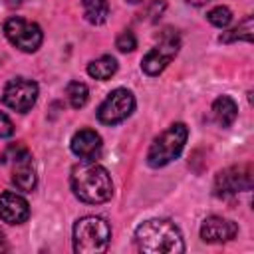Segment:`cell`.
<instances>
[{
  "instance_id": "cell-1",
  "label": "cell",
  "mask_w": 254,
  "mask_h": 254,
  "mask_svg": "<svg viewBox=\"0 0 254 254\" xmlns=\"http://www.w3.org/2000/svg\"><path fill=\"white\" fill-rule=\"evenodd\" d=\"M135 242L147 254H179L185 252V242L179 226L167 218H151L137 226Z\"/></svg>"
},
{
  "instance_id": "cell-2",
  "label": "cell",
  "mask_w": 254,
  "mask_h": 254,
  "mask_svg": "<svg viewBox=\"0 0 254 254\" xmlns=\"http://www.w3.org/2000/svg\"><path fill=\"white\" fill-rule=\"evenodd\" d=\"M71 190L79 200H83L87 204H99V202H105L111 198L113 183H111L107 169H103L97 163L87 161V163L73 167Z\"/></svg>"
},
{
  "instance_id": "cell-3",
  "label": "cell",
  "mask_w": 254,
  "mask_h": 254,
  "mask_svg": "<svg viewBox=\"0 0 254 254\" xmlns=\"http://www.w3.org/2000/svg\"><path fill=\"white\" fill-rule=\"evenodd\" d=\"M111 228L101 216H83L73 224V250L79 254L103 252L109 244Z\"/></svg>"
},
{
  "instance_id": "cell-4",
  "label": "cell",
  "mask_w": 254,
  "mask_h": 254,
  "mask_svg": "<svg viewBox=\"0 0 254 254\" xmlns=\"http://www.w3.org/2000/svg\"><path fill=\"white\" fill-rule=\"evenodd\" d=\"M189 129L185 123H173L169 129H165L159 137L153 139L149 151H147V163L153 169L169 165L173 159H177L187 143Z\"/></svg>"
},
{
  "instance_id": "cell-5",
  "label": "cell",
  "mask_w": 254,
  "mask_h": 254,
  "mask_svg": "<svg viewBox=\"0 0 254 254\" xmlns=\"http://www.w3.org/2000/svg\"><path fill=\"white\" fill-rule=\"evenodd\" d=\"M0 161L12 165V183L16 185V189L30 192V190L36 187V169H34V161H32L30 151H28L24 145H20V143L10 145V147L2 153Z\"/></svg>"
},
{
  "instance_id": "cell-6",
  "label": "cell",
  "mask_w": 254,
  "mask_h": 254,
  "mask_svg": "<svg viewBox=\"0 0 254 254\" xmlns=\"http://www.w3.org/2000/svg\"><path fill=\"white\" fill-rule=\"evenodd\" d=\"M179 48H181V38H179V34H177L175 30L167 28V30L161 34L159 44H157L153 50H149L147 56L143 58V62H141L143 71H145L147 75H159V73L169 65V62L177 56Z\"/></svg>"
},
{
  "instance_id": "cell-7",
  "label": "cell",
  "mask_w": 254,
  "mask_h": 254,
  "mask_svg": "<svg viewBox=\"0 0 254 254\" xmlns=\"http://www.w3.org/2000/svg\"><path fill=\"white\" fill-rule=\"evenodd\" d=\"M4 36L12 46H16L22 52H36L44 38L38 24L24 20L20 16H12L4 22Z\"/></svg>"
},
{
  "instance_id": "cell-8",
  "label": "cell",
  "mask_w": 254,
  "mask_h": 254,
  "mask_svg": "<svg viewBox=\"0 0 254 254\" xmlns=\"http://www.w3.org/2000/svg\"><path fill=\"white\" fill-rule=\"evenodd\" d=\"M135 109V97L129 89L125 87H117L113 89L105 101L99 105L97 109V119L105 125H115L121 123L123 119H127Z\"/></svg>"
},
{
  "instance_id": "cell-9",
  "label": "cell",
  "mask_w": 254,
  "mask_h": 254,
  "mask_svg": "<svg viewBox=\"0 0 254 254\" xmlns=\"http://www.w3.org/2000/svg\"><path fill=\"white\" fill-rule=\"evenodd\" d=\"M38 99V83L28 77H14L6 83L2 101L14 111L26 113Z\"/></svg>"
},
{
  "instance_id": "cell-10",
  "label": "cell",
  "mask_w": 254,
  "mask_h": 254,
  "mask_svg": "<svg viewBox=\"0 0 254 254\" xmlns=\"http://www.w3.org/2000/svg\"><path fill=\"white\" fill-rule=\"evenodd\" d=\"M252 189V169L250 165H236L220 171L214 179V194L216 196H232L240 190Z\"/></svg>"
},
{
  "instance_id": "cell-11",
  "label": "cell",
  "mask_w": 254,
  "mask_h": 254,
  "mask_svg": "<svg viewBox=\"0 0 254 254\" xmlns=\"http://www.w3.org/2000/svg\"><path fill=\"white\" fill-rule=\"evenodd\" d=\"M238 226L232 220H226L222 216H208L200 226V238L210 244H222L236 236Z\"/></svg>"
},
{
  "instance_id": "cell-12",
  "label": "cell",
  "mask_w": 254,
  "mask_h": 254,
  "mask_svg": "<svg viewBox=\"0 0 254 254\" xmlns=\"http://www.w3.org/2000/svg\"><path fill=\"white\" fill-rule=\"evenodd\" d=\"M30 216V206L24 196L16 192H2L0 194V218L8 224H20Z\"/></svg>"
},
{
  "instance_id": "cell-13",
  "label": "cell",
  "mask_w": 254,
  "mask_h": 254,
  "mask_svg": "<svg viewBox=\"0 0 254 254\" xmlns=\"http://www.w3.org/2000/svg\"><path fill=\"white\" fill-rule=\"evenodd\" d=\"M71 151L85 161H91L99 157L101 153V137L91 129H79L71 137Z\"/></svg>"
},
{
  "instance_id": "cell-14",
  "label": "cell",
  "mask_w": 254,
  "mask_h": 254,
  "mask_svg": "<svg viewBox=\"0 0 254 254\" xmlns=\"http://www.w3.org/2000/svg\"><path fill=\"white\" fill-rule=\"evenodd\" d=\"M212 115H214V119H216L218 125L230 127V125L234 123L236 115H238V107H236V103H234L232 97L220 95V97H216L214 103H212Z\"/></svg>"
},
{
  "instance_id": "cell-15",
  "label": "cell",
  "mask_w": 254,
  "mask_h": 254,
  "mask_svg": "<svg viewBox=\"0 0 254 254\" xmlns=\"http://www.w3.org/2000/svg\"><path fill=\"white\" fill-rule=\"evenodd\" d=\"M83 6V16L89 24H103L109 16V4L107 0H81Z\"/></svg>"
},
{
  "instance_id": "cell-16",
  "label": "cell",
  "mask_w": 254,
  "mask_h": 254,
  "mask_svg": "<svg viewBox=\"0 0 254 254\" xmlns=\"http://www.w3.org/2000/svg\"><path fill=\"white\" fill-rule=\"evenodd\" d=\"M117 71V62L111 56H101L87 64V73L95 79H109Z\"/></svg>"
},
{
  "instance_id": "cell-17",
  "label": "cell",
  "mask_w": 254,
  "mask_h": 254,
  "mask_svg": "<svg viewBox=\"0 0 254 254\" xmlns=\"http://www.w3.org/2000/svg\"><path fill=\"white\" fill-rule=\"evenodd\" d=\"M252 32H254V20H252V16H246L236 28H232L230 32H224V34L220 36V42H224V44L236 42V40L252 42Z\"/></svg>"
},
{
  "instance_id": "cell-18",
  "label": "cell",
  "mask_w": 254,
  "mask_h": 254,
  "mask_svg": "<svg viewBox=\"0 0 254 254\" xmlns=\"http://www.w3.org/2000/svg\"><path fill=\"white\" fill-rule=\"evenodd\" d=\"M65 95H67L71 107H73V109H79V107H83V105L87 103L89 89H87V85L81 83V81H69L67 87H65Z\"/></svg>"
},
{
  "instance_id": "cell-19",
  "label": "cell",
  "mask_w": 254,
  "mask_h": 254,
  "mask_svg": "<svg viewBox=\"0 0 254 254\" xmlns=\"http://www.w3.org/2000/svg\"><path fill=\"white\" fill-rule=\"evenodd\" d=\"M206 18H208V22H210L212 26H216V28H226V26L232 22V12H230L226 6H216V8H212V10L206 14Z\"/></svg>"
},
{
  "instance_id": "cell-20",
  "label": "cell",
  "mask_w": 254,
  "mask_h": 254,
  "mask_svg": "<svg viewBox=\"0 0 254 254\" xmlns=\"http://www.w3.org/2000/svg\"><path fill=\"white\" fill-rule=\"evenodd\" d=\"M115 46H117V50H119V52H133V50L137 48L135 34H133V32H129V30L121 32V34L117 36V40H115Z\"/></svg>"
},
{
  "instance_id": "cell-21",
  "label": "cell",
  "mask_w": 254,
  "mask_h": 254,
  "mask_svg": "<svg viewBox=\"0 0 254 254\" xmlns=\"http://www.w3.org/2000/svg\"><path fill=\"white\" fill-rule=\"evenodd\" d=\"M165 8H167L165 0H153V2L149 4V8H147V16H149V20H151V22H157V20L161 18V14L165 12Z\"/></svg>"
},
{
  "instance_id": "cell-22",
  "label": "cell",
  "mask_w": 254,
  "mask_h": 254,
  "mask_svg": "<svg viewBox=\"0 0 254 254\" xmlns=\"http://www.w3.org/2000/svg\"><path fill=\"white\" fill-rule=\"evenodd\" d=\"M12 133H14L12 121L8 119V115H4V113L0 111V137H10Z\"/></svg>"
},
{
  "instance_id": "cell-23",
  "label": "cell",
  "mask_w": 254,
  "mask_h": 254,
  "mask_svg": "<svg viewBox=\"0 0 254 254\" xmlns=\"http://www.w3.org/2000/svg\"><path fill=\"white\" fill-rule=\"evenodd\" d=\"M4 250H8V246H6V242H4V234L0 232V252H4Z\"/></svg>"
},
{
  "instance_id": "cell-24",
  "label": "cell",
  "mask_w": 254,
  "mask_h": 254,
  "mask_svg": "<svg viewBox=\"0 0 254 254\" xmlns=\"http://www.w3.org/2000/svg\"><path fill=\"white\" fill-rule=\"evenodd\" d=\"M189 4H192V6H202V4H206L208 0H187Z\"/></svg>"
},
{
  "instance_id": "cell-25",
  "label": "cell",
  "mask_w": 254,
  "mask_h": 254,
  "mask_svg": "<svg viewBox=\"0 0 254 254\" xmlns=\"http://www.w3.org/2000/svg\"><path fill=\"white\" fill-rule=\"evenodd\" d=\"M129 4H139V2H143V0H127Z\"/></svg>"
}]
</instances>
